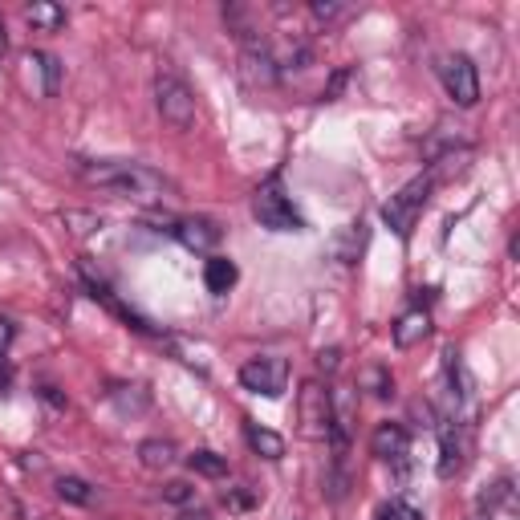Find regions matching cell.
<instances>
[{
	"instance_id": "obj_27",
	"label": "cell",
	"mask_w": 520,
	"mask_h": 520,
	"mask_svg": "<svg viewBox=\"0 0 520 520\" xmlns=\"http://www.w3.org/2000/svg\"><path fill=\"white\" fill-rule=\"evenodd\" d=\"M191 496H195V488H191V484H183V480H175V484H167V488H163V500H167V504H187Z\"/></svg>"
},
{
	"instance_id": "obj_8",
	"label": "cell",
	"mask_w": 520,
	"mask_h": 520,
	"mask_svg": "<svg viewBox=\"0 0 520 520\" xmlns=\"http://www.w3.org/2000/svg\"><path fill=\"white\" fill-rule=\"evenodd\" d=\"M78 269H82L86 293H90V297H94L98 305H106V309H110V313H114L118 321H126V325H130V330H139V334H151V321H147L143 313H135V309H130V305H126V301H122V297H118V293H114V289H110V285H106L102 277H94V265H90V260H82Z\"/></svg>"
},
{
	"instance_id": "obj_22",
	"label": "cell",
	"mask_w": 520,
	"mask_h": 520,
	"mask_svg": "<svg viewBox=\"0 0 520 520\" xmlns=\"http://www.w3.org/2000/svg\"><path fill=\"white\" fill-rule=\"evenodd\" d=\"M25 65H37L41 78H45V94H57V82H61V61L53 53H29Z\"/></svg>"
},
{
	"instance_id": "obj_34",
	"label": "cell",
	"mask_w": 520,
	"mask_h": 520,
	"mask_svg": "<svg viewBox=\"0 0 520 520\" xmlns=\"http://www.w3.org/2000/svg\"><path fill=\"white\" fill-rule=\"evenodd\" d=\"M179 520H212V516H208V512H183Z\"/></svg>"
},
{
	"instance_id": "obj_24",
	"label": "cell",
	"mask_w": 520,
	"mask_h": 520,
	"mask_svg": "<svg viewBox=\"0 0 520 520\" xmlns=\"http://www.w3.org/2000/svg\"><path fill=\"white\" fill-rule=\"evenodd\" d=\"M378 520H423L407 500H390V504H382V512H378Z\"/></svg>"
},
{
	"instance_id": "obj_15",
	"label": "cell",
	"mask_w": 520,
	"mask_h": 520,
	"mask_svg": "<svg viewBox=\"0 0 520 520\" xmlns=\"http://www.w3.org/2000/svg\"><path fill=\"white\" fill-rule=\"evenodd\" d=\"M236 265H232V260L228 256H208V265H204V285H208V293H228L232 285H236Z\"/></svg>"
},
{
	"instance_id": "obj_7",
	"label": "cell",
	"mask_w": 520,
	"mask_h": 520,
	"mask_svg": "<svg viewBox=\"0 0 520 520\" xmlns=\"http://www.w3.org/2000/svg\"><path fill=\"white\" fill-rule=\"evenodd\" d=\"M240 386L252 390V395L281 399L289 386V362L285 358H252L240 366Z\"/></svg>"
},
{
	"instance_id": "obj_16",
	"label": "cell",
	"mask_w": 520,
	"mask_h": 520,
	"mask_svg": "<svg viewBox=\"0 0 520 520\" xmlns=\"http://www.w3.org/2000/svg\"><path fill=\"white\" fill-rule=\"evenodd\" d=\"M139 464H143L147 472L171 468V464H175V443H171V439H147V443H139Z\"/></svg>"
},
{
	"instance_id": "obj_28",
	"label": "cell",
	"mask_w": 520,
	"mask_h": 520,
	"mask_svg": "<svg viewBox=\"0 0 520 520\" xmlns=\"http://www.w3.org/2000/svg\"><path fill=\"white\" fill-rule=\"evenodd\" d=\"M13 342H17V321L13 317H0V354H9Z\"/></svg>"
},
{
	"instance_id": "obj_6",
	"label": "cell",
	"mask_w": 520,
	"mask_h": 520,
	"mask_svg": "<svg viewBox=\"0 0 520 520\" xmlns=\"http://www.w3.org/2000/svg\"><path fill=\"white\" fill-rule=\"evenodd\" d=\"M297 415H301V435L309 439H330L334 427V399L321 382H305L301 399H297Z\"/></svg>"
},
{
	"instance_id": "obj_17",
	"label": "cell",
	"mask_w": 520,
	"mask_h": 520,
	"mask_svg": "<svg viewBox=\"0 0 520 520\" xmlns=\"http://www.w3.org/2000/svg\"><path fill=\"white\" fill-rule=\"evenodd\" d=\"M25 21L37 29V33H57L65 25V9L53 5V0H37V5L25 9Z\"/></svg>"
},
{
	"instance_id": "obj_23",
	"label": "cell",
	"mask_w": 520,
	"mask_h": 520,
	"mask_svg": "<svg viewBox=\"0 0 520 520\" xmlns=\"http://www.w3.org/2000/svg\"><path fill=\"white\" fill-rule=\"evenodd\" d=\"M110 399L122 407V411H143L151 399H147V390L143 386H135V395H126V386H118V390H110Z\"/></svg>"
},
{
	"instance_id": "obj_10",
	"label": "cell",
	"mask_w": 520,
	"mask_h": 520,
	"mask_svg": "<svg viewBox=\"0 0 520 520\" xmlns=\"http://www.w3.org/2000/svg\"><path fill=\"white\" fill-rule=\"evenodd\" d=\"M370 451L386 464H403L407 451H411V435L403 423H378L374 435H370Z\"/></svg>"
},
{
	"instance_id": "obj_20",
	"label": "cell",
	"mask_w": 520,
	"mask_h": 520,
	"mask_svg": "<svg viewBox=\"0 0 520 520\" xmlns=\"http://www.w3.org/2000/svg\"><path fill=\"white\" fill-rule=\"evenodd\" d=\"M57 496L65 500V504H78V508H86V504H94V488L82 480V476H61L57 484Z\"/></svg>"
},
{
	"instance_id": "obj_3",
	"label": "cell",
	"mask_w": 520,
	"mask_h": 520,
	"mask_svg": "<svg viewBox=\"0 0 520 520\" xmlns=\"http://www.w3.org/2000/svg\"><path fill=\"white\" fill-rule=\"evenodd\" d=\"M431 187H435V179H431V175H419V179L403 183V187L382 204V224L395 232L399 240H407V236L415 232V220H419V212H423L427 200H431Z\"/></svg>"
},
{
	"instance_id": "obj_32",
	"label": "cell",
	"mask_w": 520,
	"mask_h": 520,
	"mask_svg": "<svg viewBox=\"0 0 520 520\" xmlns=\"http://www.w3.org/2000/svg\"><path fill=\"white\" fill-rule=\"evenodd\" d=\"M41 399H45V403H53V407H65V399L57 395V386H41Z\"/></svg>"
},
{
	"instance_id": "obj_19",
	"label": "cell",
	"mask_w": 520,
	"mask_h": 520,
	"mask_svg": "<svg viewBox=\"0 0 520 520\" xmlns=\"http://www.w3.org/2000/svg\"><path fill=\"white\" fill-rule=\"evenodd\" d=\"M187 464H191V472H200V476H208V480H224V476H228V460H224V455H216V451H208V447L191 451Z\"/></svg>"
},
{
	"instance_id": "obj_1",
	"label": "cell",
	"mask_w": 520,
	"mask_h": 520,
	"mask_svg": "<svg viewBox=\"0 0 520 520\" xmlns=\"http://www.w3.org/2000/svg\"><path fill=\"white\" fill-rule=\"evenodd\" d=\"M78 175L94 187H110V191H122V195H135V200H163L171 195V179H163L159 171L143 167V163H122V159H110V163H78Z\"/></svg>"
},
{
	"instance_id": "obj_29",
	"label": "cell",
	"mask_w": 520,
	"mask_h": 520,
	"mask_svg": "<svg viewBox=\"0 0 520 520\" xmlns=\"http://www.w3.org/2000/svg\"><path fill=\"white\" fill-rule=\"evenodd\" d=\"M317 366H321L325 374H334V370L342 366V350H321V354H317Z\"/></svg>"
},
{
	"instance_id": "obj_26",
	"label": "cell",
	"mask_w": 520,
	"mask_h": 520,
	"mask_svg": "<svg viewBox=\"0 0 520 520\" xmlns=\"http://www.w3.org/2000/svg\"><path fill=\"white\" fill-rule=\"evenodd\" d=\"M309 13H313V21H321V25H330V21L346 17V9H342V5H334V0H313Z\"/></svg>"
},
{
	"instance_id": "obj_4",
	"label": "cell",
	"mask_w": 520,
	"mask_h": 520,
	"mask_svg": "<svg viewBox=\"0 0 520 520\" xmlns=\"http://www.w3.org/2000/svg\"><path fill=\"white\" fill-rule=\"evenodd\" d=\"M439 78H443V90L451 94L455 106L472 110L480 102V74H476V61L468 53H451L439 61Z\"/></svg>"
},
{
	"instance_id": "obj_2",
	"label": "cell",
	"mask_w": 520,
	"mask_h": 520,
	"mask_svg": "<svg viewBox=\"0 0 520 520\" xmlns=\"http://www.w3.org/2000/svg\"><path fill=\"white\" fill-rule=\"evenodd\" d=\"M252 216H256L260 228H269V232H305V220H301V212L293 208V200L285 195L281 175H273V179H265L256 187Z\"/></svg>"
},
{
	"instance_id": "obj_25",
	"label": "cell",
	"mask_w": 520,
	"mask_h": 520,
	"mask_svg": "<svg viewBox=\"0 0 520 520\" xmlns=\"http://www.w3.org/2000/svg\"><path fill=\"white\" fill-rule=\"evenodd\" d=\"M508 496H512V484H508V480H496V484L480 496V508H484V512H492V508H500Z\"/></svg>"
},
{
	"instance_id": "obj_31",
	"label": "cell",
	"mask_w": 520,
	"mask_h": 520,
	"mask_svg": "<svg viewBox=\"0 0 520 520\" xmlns=\"http://www.w3.org/2000/svg\"><path fill=\"white\" fill-rule=\"evenodd\" d=\"M346 74H350V70H338V74H334V82L325 86V94H321V98H338V90L346 86Z\"/></svg>"
},
{
	"instance_id": "obj_12",
	"label": "cell",
	"mask_w": 520,
	"mask_h": 520,
	"mask_svg": "<svg viewBox=\"0 0 520 520\" xmlns=\"http://www.w3.org/2000/svg\"><path fill=\"white\" fill-rule=\"evenodd\" d=\"M427 334H431V313H427V309H411V313H403V317L395 321V330H390V338H395L399 350H411V346L427 342Z\"/></svg>"
},
{
	"instance_id": "obj_9",
	"label": "cell",
	"mask_w": 520,
	"mask_h": 520,
	"mask_svg": "<svg viewBox=\"0 0 520 520\" xmlns=\"http://www.w3.org/2000/svg\"><path fill=\"white\" fill-rule=\"evenodd\" d=\"M240 70H244V78H248L252 86H273V82L281 78V70H277V57H273V49H269L265 41H244Z\"/></svg>"
},
{
	"instance_id": "obj_18",
	"label": "cell",
	"mask_w": 520,
	"mask_h": 520,
	"mask_svg": "<svg viewBox=\"0 0 520 520\" xmlns=\"http://www.w3.org/2000/svg\"><path fill=\"white\" fill-rule=\"evenodd\" d=\"M358 386L370 390L374 399H390V395H395V374H390L386 366H366V370L358 374Z\"/></svg>"
},
{
	"instance_id": "obj_5",
	"label": "cell",
	"mask_w": 520,
	"mask_h": 520,
	"mask_svg": "<svg viewBox=\"0 0 520 520\" xmlns=\"http://www.w3.org/2000/svg\"><path fill=\"white\" fill-rule=\"evenodd\" d=\"M155 106H159L163 122H171L175 130H187L195 122V94L175 74H159L155 78Z\"/></svg>"
},
{
	"instance_id": "obj_21",
	"label": "cell",
	"mask_w": 520,
	"mask_h": 520,
	"mask_svg": "<svg viewBox=\"0 0 520 520\" xmlns=\"http://www.w3.org/2000/svg\"><path fill=\"white\" fill-rule=\"evenodd\" d=\"M362 244H366V224L358 220V224H346V232L338 236V244H334V252L346 260V265H350V260H358V252H362Z\"/></svg>"
},
{
	"instance_id": "obj_33",
	"label": "cell",
	"mask_w": 520,
	"mask_h": 520,
	"mask_svg": "<svg viewBox=\"0 0 520 520\" xmlns=\"http://www.w3.org/2000/svg\"><path fill=\"white\" fill-rule=\"evenodd\" d=\"M9 53V37H5V21H0V57Z\"/></svg>"
},
{
	"instance_id": "obj_11",
	"label": "cell",
	"mask_w": 520,
	"mask_h": 520,
	"mask_svg": "<svg viewBox=\"0 0 520 520\" xmlns=\"http://www.w3.org/2000/svg\"><path fill=\"white\" fill-rule=\"evenodd\" d=\"M171 236H175L183 248H191V252H212L224 232H220L212 220H204V216H179Z\"/></svg>"
},
{
	"instance_id": "obj_14",
	"label": "cell",
	"mask_w": 520,
	"mask_h": 520,
	"mask_svg": "<svg viewBox=\"0 0 520 520\" xmlns=\"http://www.w3.org/2000/svg\"><path fill=\"white\" fill-rule=\"evenodd\" d=\"M244 439L256 455H265V460H285V439L269 427H260V423H244Z\"/></svg>"
},
{
	"instance_id": "obj_13",
	"label": "cell",
	"mask_w": 520,
	"mask_h": 520,
	"mask_svg": "<svg viewBox=\"0 0 520 520\" xmlns=\"http://www.w3.org/2000/svg\"><path fill=\"white\" fill-rule=\"evenodd\" d=\"M460 468H464V443H460V435H455L451 419H443L439 423V476L451 480Z\"/></svg>"
},
{
	"instance_id": "obj_30",
	"label": "cell",
	"mask_w": 520,
	"mask_h": 520,
	"mask_svg": "<svg viewBox=\"0 0 520 520\" xmlns=\"http://www.w3.org/2000/svg\"><path fill=\"white\" fill-rule=\"evenodd\" d=\"M224 504H228L232 512H244V508L252 504V492H228V496H224Z\"/></svg>"
}]
</instances>
